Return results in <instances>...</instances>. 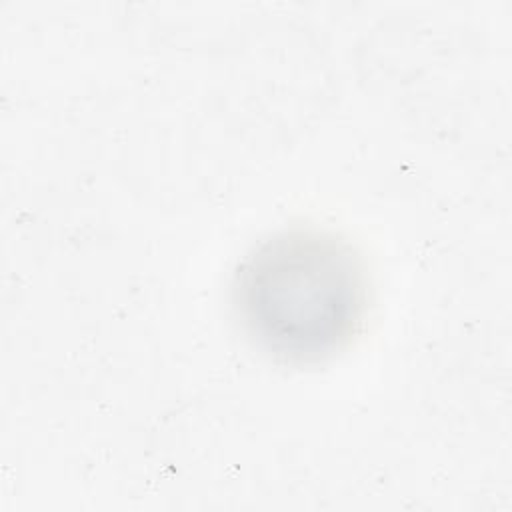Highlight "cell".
Returning <instances> with one entry per match:
<instances>
[{"mask_svg": "<svg viewBox=\"0 0 512 512\" xmlns=\"http://www.w3.org/2000/svg\"><path fill=\"white\" fill-rule=\"evenodd\" d=\"M236 304L250 334L270 352L312 360L354 332L366 298L352 248L332 234L282 232L240 266Z\"/></svg>", "mask_w": 512, "mask_h": 512, "instance_id": "1", "label": "cell"}]
</instances>
